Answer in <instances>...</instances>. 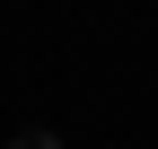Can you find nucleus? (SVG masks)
I'll return each instance as SVG.
<instances>
[{
	"label": "nucleus",
	"instance_id": "nucleus-1",
	"mask_svg": "<svg viewBox=\"0 0 158 149\" xmlns=\"http://www.w3.org/2000/svg\"><path fill=\"white\" fill-rule=\"evenodd\" d=\"M9 149H62V140H53V132H18Z\"/></svg>",
	"mask_w": 158,
	"mask_h": 149
}]
</instances>
